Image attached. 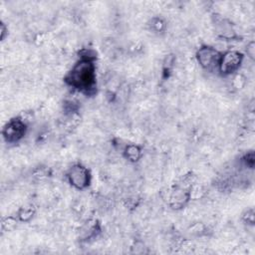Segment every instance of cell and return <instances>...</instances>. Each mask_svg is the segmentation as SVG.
I'll return each mask as SVG.
<instances>
[{"instance_id":"6da1fadb","label":"cell","mask_w":255,"mask_h":255,"mask_svg":"<svg viewBox=\"0 0 255 255\" xmlns=\"http://www.w3.org/2000/svg\"><path fill=\"white\" fill-rule=\"evenodd\" d=\"M67 83L79 91L89 93L96 85L95 65L90 57L82 59L72 68L66 77Z\"/></svg>"},{"instance_id":"7a4b0ae2","label":"cell","mask_w":255,"mask_h":255,"mask_svg":"<svg viewBox=\"0 0 255 255\" xmlns=\"http://www.w3.org/2000/svg\"><path fill=\"white\" fill-rule=\"evenodd\" d=\"M196 57H197V61L204 69L213 70L218 68L221 55L214 48L209 46H204L197 51Z\"/></svg>"},{"instance_id":"3957f363","label":"cell","mask_w":255,"mask_h":255,"mask_svg":"<svg viewBox=\"0 0 255 255\" xmlns=\"http://www.w3.org/2000/svg\"><path fill=\"white\" fill-rule=\"evenodd\" d=\"M243 61V55L237 51H228L221 55L218 69L221 73L229 75L237 71Z\"/></svg>"},{"instance_id":"277c9868","label":"cell","mask_w":255,"mask_h":255,"mask_svg":"<svg viewBox=\"0 0 255 255\" xmlns=\"http://www.w3.org/2000/svg\"><path fill=\"white\" fill-rule=\"evenodd\" d=\"M69 181L78 189H84L90 184V172L81 164H75L68 171Z\"/></svg>"},{"instance_id":"5b68a950","label":"cell","mask_w":255,"mask_h":255,"mask_svg":"<svg viewBox=\"0 0 255 255\" xmlns=\"http://www.w3.org/2000/svg\"><path fill=\"white\" fill-rule=\"evenodd\" d=\"M26 130V125L19 119L10 121L3 129V135L7 141H17L24 134Z\"/></svg>"},{"instance_id":"8992f818","label":"cell","mask_w":255,"mask_h":255,"mask_svg":"<svg viewBox=\"0 0 255 255\" xmlns=\"http://www.w3.org/2000/svg\"><path fill=\"white\" fill-rule=\"evenodd\" d=\"M126 156L131 161H136L140 157V148L135 144L128 145L126 148Z\"/></svg>"},{"instance_id":"52a82bcc","label":"cell","mask_w":255,"mask_h":255,"mask_svg":"<svg viewBox=\"0 0 255 255\" xmlns=\"http://www.w3.org/2000/svg\"><path fill=\"white\" fill-rule=\"evenodd\" d=\"M187 199L184 190L182 189H178L176 191H174V193L171 196V200L174 201L175 205H182L183 202Z\"/></svg>"},{"instance_id":"ba28073f","label":"cell","mask_w":255,"mask_h":255,"mask_svg":"<svg viewBox=\"0 0 255 255\" xmlns=\"http://www.w3.org/2000/svg\"><path fill=\"white\" fill-rule=\"evenodd\" d=\"M32 210L31 209H24L22 210V212L20 213V217L22 220H27L29 217L32 216Z\"/></svg>"},{"instance_id":"9c48e42d","label":"cell","mask_w":255,"mask_h":255,"mask_svg":"<svg viewBox=\"0 0 255 255\" xmlns=\"http://www.w3.org/2000/svg\"><path fill=\"white\" fill-rule=\"evenodd\" d=\"M247 54L253 58V55H254V43H250L248 48H247Z\"/></svg>"}]
</instances>
